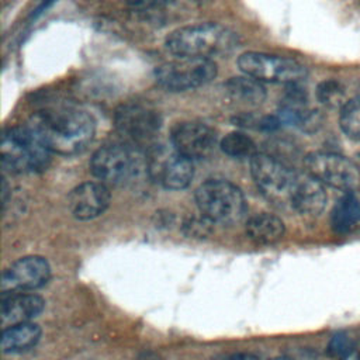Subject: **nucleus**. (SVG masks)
Masks as SVG:
<instances>
[{
	"label": "nucleus",
	"instance_id": "obj_22",
	"mask_svg": "<svg viewBox=\"0 0 360 360\" xmlns=\"http://www.w3.org/2000/svg\"><path fill=\"white\" fill-rule=\"evenodd\" d=\"M340 128L352 139L360 141V96L347 100L340 108Z\"/></svg>",
	"mask_w": 360,
	"mask_h": 360
},
{
	"label": "nucleus",
	"instance_id": "obj_11",
	"mask_svg": "<svg viewBox=\"0 0 360 360\" xmlns=\"http://www.w3.org/2000/svg\"><path fill=\"white\" fill-rule=\"evenodd\" d=\"M117 131L131 142H145L159 131L162 118L159 111L143 103H127L114 115Z\"/></svg>",
	"mask_w": 360,
	"mask_h": 360
},
{
	"label": "nucleus",
	"instance_id": "obj_10",
	"mask_svg": "<svg viewBox=\"0 0 360 360\" xmlns=\"http://www.w3.org/2000/svg\"><path fill=\"white\" fill-rule=\"evenodd\" d=\"M250 173L257 188L273 201H288L295 174L280 160L266 153L250 159Z\"/></svg>",
	"mask_w": 360,
	"mask_h": 360
},
{
	"label": "nucleus",
	"instance_id": "obj_4",
	"mask_svg": "<svg viewBox=\"0 0 360 360\" xmlns=\"http://www.w3.org/2000/svg\"><path fill=\"white\" fill-rule=\"evenodd\" d=\"M197 207L211 222L231 225L246 214V201L238 186L226 180H207L195 190Z\"/></svg>",
	"mask_w": 360,
	"mask_h": 360
},
{
	"label": "nucleus",
	"instance_id": "obj_18",
	"mask_svg": "<svg viewBox=\"0 0 360 360\" xmlns=\"http://www.w3.org/2000/svg\"><path fill=\"white\" fill-rule=\"evenodd\" d=\"M41 338V328L37 323L25 322L3 329L0 346L4 353H20L34 347Z\"/></svg>",
	"mask_w": 360,
	"mask_h": 360
},
{
	"label": "nucleus",
	"instance_id": "obj_3",
	"mask_svg": "<svg viewBox=\"0 0 360 360\" xmlns=\"http://www.w3.org/2000/svg\"><path fill=\"white\" fill-rule=\"evenodd\" d=\"M49 149L30 127H11L3 132L1 165L11 173H34L46 169Z\"/></svg>",
	"mask_w": 360,
	"mask_h": 360
},
{
	"label": "nucleus",
	"instance_id": "obj_24",
	"mask_svg": "<svg viewBox=\"0 0 360 360\" xmlns=\"http://www.w3.org/2000/svg\"><path fill=\"white\" fill-rule=\"evenodd\" d=\"M352 350H353V343H352L350 338H347L343 333L335 335L330 339L329 346H328L329 356L336 360H346L350 356Z\"/></svg>",
	"mask_w": 360,
	"mask_h": 360
},
{
	"label": "nucleus",
	"instance_id": "obj_2",
	"mask_svg": "<svg viewBox=\"0 0 360 360\" xmlns=\"http://www.w3.org/2000/svg\"><path fill=\"white\" fill-rule=\"evenodd\" d=\"M238 44L235 32L217 22H201L174 30L166 38V49L176 58H205L226 53Z\"/></svg>",
	"mask_w": 360,
	"mask_h": 360
},
{
	"label": "nucleus",
	"instance_id": "obj_17",
	"mask_svg": "<svg viewBox=\"0 0 360 360\" xmlns=\"http://www.w3.org/2000/svg\"><path fill=\"white\" fill-rule=\"evenodd\" d=\"M284 235V222L273 214L262 212L252 217L246 224V236L255 245H273Z\"/></svg>",
	"mask_w": 360,
	"mask_h": 360
},
{
	"label": "nucleus",
	"instance_id": "obj_14",
	"mask_svg": "<svg viewBox=\"0 0 360 360\" xmlns=\"http://www.w3.org/2000/svg\"><path fill=\"white\" fill-rule=\"evenodd\" d=\"M110 190L101 181H86L76 186L68 197L70 214L80 221L93 219L101 215L110 205Z\"/></svg>",
	"mask_w": 360,
	"mask_h": 360
},
{
	"label": "nucleus",
	"instance_id": "obj_27",
	"mask_svg": "<svg viewBox=\"0 0 360 360\" xmlns=\"http://www.w3.org/2000/svg\"><path fill=\"white\" fill-rule=\"evenodd\" d=\"M354 163H356V165H357V167L360 169V153L356 156V162H354Z\"/></svg>",
	"mask_w": 360,
	"mask_h": 360
},
{
	"label": "nucleus",
	"instance_id": "obj_16",
	"mask_svg": "<svg viewBox=\"0 0 360 360\" xmlns=\"http://www.w3.org/2000/svg\"><path fill=\"white\" fill-rule=\"evenodd\" d=\"M288 202L302 215H318L326 205L323 184L308 173L295 174Z\"/></svg>",
	"mask_w": 360,
	"mask_h": 360
},
{
	"label": "nucleus",
	"instance_id": "obj_6",
	"mask_svg": "<svg viewBox=\"0 0 360 360\" xmlns=\"http://www.w3.org/2000/svg\"><path fill=\"white\" fill-rule=\"evenodd\" d=\"M240 72L259 82L295 84L307 76L302 63L263 52H245L238 58Z\"/></svg>",
	"mask_w": 360,
	"mask_h": 360
},
{
	"label": "nucleus",
	"instance_id": "obj_15",
	"mask_svg": "<svg viewBox=\"0 0 360 360\" xmlns=\"http://www.w3.org/2000/svg\"><path fill=\"white\" fill-rule=\"evenodd\" d=\"M45 307V301L30 292H8L1 294L0 302V323L3 329L30 322Z\"/></svg>",
	"mask_w": 360,
	"mask_h": 360
},
{
	"label": "nucleus",
	"instance_id": "obj_19",
	"mask_svg": "<svg viewBox=\"0 0 360 360\" xmlns=\"http://www.w3.org/2000/svg\"><path fill=\"white\" fill-rule=\"evenodd\" d=\"M330 224L342 235L356 231L360 226V200L352 193L339 198L332 210Z\"/></svg>",
	"mask_w": 360,
	"mask_h": 360
},
{
	"label": "nucleus",
	"instance_id": "obj_5",
	"mask_svg": "<svg viewBox=\"0 0 360 360\" xmlns=\"http://www.w3.org/2000/svg\"><path fill=\"white\" fill-rule=\"evenodd\" d=\"M217 65L205 58H174L155 70L158 84L167 91H187L210 83Z\"/></svg>",
	"mask_w": 360,
	"mask_h": 360
},
{
	"label": "nucleus",
	"instance_id": "obj_20",
	"mask_svg": "<svg viewBox=\"0 0 360 360\" xmlns=\"http://www.w3.org/2000/svg\"><path fill=\"white\" fill-rule=\"evenodd\" d=\"M226 90L232 100L243 105H257L266 97V91L264 87L262 86V82L252 79L246 75L240 77H232L231 80H228Z\"/></svg>",
	"mask_w": 360,
	"mask_h": 360
},
{
	"label": "nucleus",
	"instance_id": "obj_25",
	"mask_svg": "<svg viewBox=\"0 0 360 360\" xmlns=\"http://www.w3.org/2000/svg\"><path fill=\"white\" fill-rule=\"evenodd\" d=\"M127 1L142 8H156V7H163L170 4L173 0H127Z\"/></svg>",
	"mask_w": 360,
	"mask_h": 360
},
{
	"label": "nucleus",
	"instance_id": "obj_8",
	"mask_svg": "<svg viewBox=\"0 0 360 360\" xmlns=\"http://www.w3.org/2000/svg\"><path fill=\"white\" fill-rule=\"evenodd\" d=\"M139 156L124 145H105L94 152L90 169L104 184H124L139 172Z\"/></svg>",
	"mask_w": 360,
	"mask_h": 360
},
{
	"label": "nucleus",
	"instance_id": "obj_12",
	"mask_svg": "<svg viewBox=\"0 0 360 360\" xmlns=\"http://www.w3.org/2000/svg\"><path fill=\"white\" fill-rule=\"evenodd\" d=\"M51 277V267L42 256H25L15 260L3 271L1 294L25 292L46 284Z\"/></svg>",
	"mask_w": 360,
	"mask_h": 360
},
{
	"label": "nucleus",
	"instance_id": "obj_28",
	"mask_svg": "<svg viewBox=\"0 0 360 360\" xmlns=\"http://www.w3.org/2000/svg\"><path fill=\"white\" fill-rule=\"evenodd\" d=\"M273 360H294V359H290V357H277V359H273Z\"/></svg>",
	"mask_w": 360,
	"mask_h": 360
},
{
	"label": "nucleus",
	"instance_id": "obj_7",
	"mask_svg": "<svg viewBox=\"0 0 360 360\" xmlns=\"http://www.w3.org/2000/svg\"><path fill=\"white\" fill-rule=\"evenodd\" d=\"M305 172L322 184L345 193H353L360 187V169L345 156L330 152H312L305 160Z\"/></svg>",
	"mask_w": 360,
	"mask_h": 360
},
{
	"label": "nucleus",
	"instance_id": "obj_29",
	"mask_svg": "<svg viewBox=\"0 0 360 360\" xmlns=\"http://www.w3.org/2000/svg\"><path fill=\"white\" fill-rule=\"evenodd\" d=\"M194 1H197V3H202V1H205V0H194Z\"/></svg>",
	"mask_w": 360,
	"mask_h": 360
},
{
	"label": "nucleus",
	"instance_id": "obj_1",
	"mask_svg": "<svg viewBox=\"0 0 360 360\" xmlns=\"http://www.w3.org/2000/svg\"><path fill=\"white\" fill-rule=\"evenodd\" d=\"M28 125L51 152L60 155L82 152L93 141L96 132L93 117L66 103H56L39 110Z\"/></svg>",
	"mask_w": 360,
	"mask_h": 360
},
{
	"label": "nucleus",
	"instance_id": "obj_13",
	"mask_svg": "<svg viewBox=\"0 0 360 360\" xmlns=\"http://www.w3.org/2000/svg\"><path fill=\"white\" fill-rule=\"evenodd\" d=\"M215 145L217 135L204 122H180L172 131V146L190 160L208 158L214 152Z\"/></svg>",
	"mask_w": 360,
	"mask_h": 360
},
{
	"label": "nucleus",
	"instance_id": "obj_23",
	"mask_svg": "<svg viewBox=\"0 0 360 360\" xmlns=\"http://www.w3.org/2000/svg\"><path fill=\"white\" fill-rule=\"evenodd\" d=\"M316 97L319 103L328 108H342L347 101L345 87L342 86V83L333 79H328L319 83L316 89Z\"/></svg>",
	"mask_w": 360,
	"mask_h": 360
},
{
	"label": "nucleus",
	"instance_id": "obj_21",
	"mask_svg": "<svg viewBox=\"0 0 360 360\" xmlns=\"http://www.w3.org/2000/svg\"><path fill=\"white\" fill-rule=\"evenodd\" d=\"M219 146L224 153L233 159H252L257 153L253 139L242 132H229L222 138Z\"/></svg>",
	"mask_w": 360,
	"mask_h": 360
},
{
	"label": "nucleus",
	"instance_id": "obj_30",
	"mask_svg": "<svg viewBox=\"0 0 360 360\" xmlns=\"http://www.w3.org/2000/svg\"><path fill=\"white\" fill-rule=\"evenodd\" d=\"M356 360H360V354H359V356H357V357H356Z\"/></svg>",
	"mask_w": 360,
	"mask_h": 360
},
{
	"label": "nucleus",
	"instance_id": "obj_9",
	"mask_svg": "<svg viewBox=\"0 0 360 360\" xmlns=\"http://www.w3.org/2000/svg\"><path fill=\"white\" fill-rule=\"evenodd\" d=\"M149 176L167 190H183L194 177L193 160L180 155L173 146H156L146 159Z\"/></svg>",
	"mask_w": 360,
	"mask_h": 360
},
{
	"label": "nucleus",
	"instance_id": "obj_26",
	"mask_svg": "<svg viewBox=\"0 0 360 360\" xmlns=\"http://www.w3.org/2000/svg\"><path fill=\"white\" fill-rule=\"evenodd\" d=\"M222 360H259V359L256 356H253V354H249V353H236V354L226 356Z\"/></svg>",
	"mask_w": 360,
	"mask_h": 360
}]
</instances>
